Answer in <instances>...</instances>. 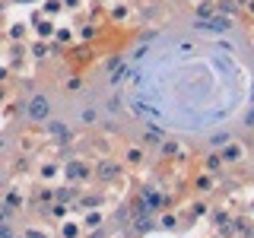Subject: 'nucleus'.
<instances>
[{
  "mask_svg": "<svg viewBox=\"0 0 254 238\" xmlns=\"http://www.w3.org/2000/svg\"><path fill=\"white\" fill-rule=\"evenodd\" d=\"M222 156H226V159H238V156H242V149H238V146H229Z\"/></svg>",
  "mask_w": 254,
  "mask_h": 238,
  "instance_id": "obj_1",
  "label": "nucleus"
},
{
  "mask_svg": "<svg viewBox=\"0 0 254 238\" xmlns=\"http://www.w3.org/2000/svg\"><path fill=\"white\" fill-rule=\"evenodd\" d=\"M76 232H79V229H76V226H73V222H70V226H64V235H67V238H73V235H76Z\"/></svg>",
  "mask_w": 254,
  "mask_h": 238,
  "instance_id": "obj_2",
  "label": "nucleus"
}]
</instances>
